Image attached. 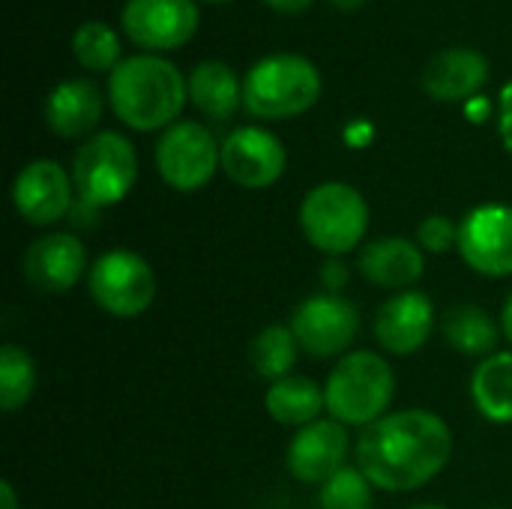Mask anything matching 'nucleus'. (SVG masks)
Listing matches in <instances>:
<instances>
[{
  "mask_svg": "<svg viewBox=\"0 0 512 509\" xmlns=\"http://www.w3.org/2000/svg\"><path fill=\"white\" fill-rule=\"evenodd\" d=\"M453 456L450 426L423 408L396 411L366 426L357 441V468L375 489L417 492L432 483Z\"/></svg>",
  "mask_w": 512,
  "mask_h": 509,
  "instance_id": "nucleus-1",
  "label": "nucleus"
},
{
  "mask_svg": "<svg viewBox=\"0 0 512 509\" xmlns=\"http://www.w3.org/2000/svg\"><path fill=\"white\" fill-rule=\"evenodd\" d=\"M189 96V81L180 69L162 57L138 54L123 60L108 81V99L114 114L138 129L153 132L177 120Z\"/></svg>",
  "mask_w": 512,
  "mask_h": 509,
  "instance_id": "nucleus-2",
  "label": "nucleus"
},
{
  "mask_svg": "<svg viewBox=\"0 0 512 509\" xmlns=\"http://www.w3.org/2000/svg\"><path fill=\"white\" fill-rule=\"evenodd\" d=\"M321 96V72L300 54H270L243 78V108L261 120L306 114Z\"/></svg>",
  "mask_w": 512,
  "mask_h": 509,
  "instance_id": "nucleus-3",
  "label": "nucleus"
},
{
  "mask_svg": "<svg viewBox=\"0 0 512 509\" xmlns=\"http://www.w3.org/2000/svg\"><path fill=\"white\" fill-rule=\"evenodd\" d=\"M396 393V375L390 363L375 351H354L342 357L324 387L327 411L342 426H372L390 408Z\"/></svg>",
  "mask_w": 512,
  "mask_h": 509,
  "instance_id": "nucleus-4",
  "label": "nucleus"
},
{
  "mask_svg": "<svg viewBox=\"0 0 512 509\" xmlns=\"http://www.w3.org/2000/svg\"><path fill=\"white\" fill-rule=\"evenodd\" d=\"M300 228L318 252L348 255L366 237L369 204L348 183H321L300 204Z\"/></svg>",
  "mask_w": 512,
  "mask_h": 509,
  "instance_id": "nucleus-5",
  "label": "nucleus"
},
{
  "mask_svg": "<svg viewBox=\"0 0 512 509\" xmlns=\"http://www.w3.org/2000/svg\"><path fill=\"white\" fill-rule=\"evenodd\" d=\"M138 177V153L120 132L87 138L72 159V183L87 207L120 204Z\"/></svg>",
  "mask_w": 512,
  "mask_h": 509,
  "instance_id": "nucleus-6",
  "label": "nucleus"
},
{
  "mask_svg": "<svg viewBox=\"0 0 512 509\" xmlns=\"http://www.w3.org/2000/svg\"><path fill=\"white\" fill-rule=\"evenodd\" d=\"M87 288L102 312L114 318H138L153 306L156 276L138 252L111 249L90 267Z\"/></svg>",
  "mask_w": 512,
  "mask_h": 509,
  "instance_id": "nucleus-7",
  "label": "nucleus"
},
{
  "mask_svg": "<svg viewBox=\"0 0 512 509\" xmlns=\"http://www.w3.org/2000/svg\"><path fill=\"white\" fill-rule=\"evenodd\" d=\"M216 165H222V147H216V138L201 123H174L156 144L159 177L177 192H195L207 186L216 174Z\"/></svg>",
  "mask_w": 512,
  "mask_h": 509,
  "instance_id": "nucleus-8",
  "label": "nucleus"
},
{
  "mask_svg": "<svg viewBox=\"0 0 512 509\" xmlns=\"http://www.w3.org/2000/svg\"><path fill=\"white\" fill-rule=\"evenodd\" d=\"M291 330L306 354L336 357L357 339L360 312L342 294H312L294 309Z\"/></svg>",
  "mask_w": 512,
  "mask_h": 509,
  "instance_id": "nucleus-9",
  "label": "nucleus"
},
{
  "mask_svg": "<svg viewBox=\"0 0 512 509\" xmlns=\"http://www.w3.org/2000/svg\"><path fill=\"white\" fill-rule=\"evenodd\" d=\"M462 261L489 279L512 276V207L480 204L459 222Z\"/></svg>",
  "mask_w": 512,
  "mask_h": 509,
  "instance_id": "nucleus-10",
  "label": "nucleus"
},
{
  "mask_svg": "<svg viewBox=\"0 0 512 509\" xmlns=\"http://www.w3.org/2000/svg\"><path fill=\"white\" fill-rule=\"evenodd\" d=\"M123 30L141 48L171 51L198 30V6L192 0H126Z\"/></svg>",
  "mask_w": 512,
  "mask_h": 509,
  "instance_id": "nucleus-11",
  "label": "nucleus"
},
{
  "mask_svg": "<svg viewBox=\"0 0 512 509\" xmlns=\"http://www.w3.org/2000/svg\"><path fill=\"white\" fill-rule=\"evenodd\" d=\"M288 165L282 141L258 126H240L222 141V168L243 189L273 186Z\"/></svg>",
  "mask_w": 512,
  "mask_h": 509,
  "instance_id": "nucleus-12",
  "label": "nucleus"
},
{
  "mask_svg": "<svg viewBox=\"0 0 512 509\" xmlns=\"http://www.w3.org/2000/svg\"><path fill=\"white\" fill-rule=\"evenodd\" d=\"M345 459H348V432L336 420H315L297 429L285 453L288 474L306 486H324L333 474L345 468Z\"/></svg>",
  "mask_w": 512,
  "mask_h": 509,
  "instance_id": "nucleus-13",
  "label": "nucleus"
},
{
  "mask_svg": "<svg viewBox=\"0 0 512 509\" xmlns=\"http://www.w3.org/2000/svg\"><path fill=\"white\" fill-rule=\"evenodd\" d=\"M72 180L54 159L24 165L12 183V204L30 225H54L72 210Z\"/></svg>",
  "mask_w": 512,
  "mask_h": 509,
  "instance_id": "nucleus-14",
  "label": "nucleus"
},
{
  "mask_svg": "<svg viewBox=\"0 0 512 509\" xmlns=\"http://www.w3.org/2000/svg\"><path fill=\"white\" fill-rule=\"evenodd\" d=\"M435 327V303L423 291H399L375 315V339L393 357H408L426 345Z\"/></svg>",
  "mask_w": 512,
  "mask_h": 509,
  "instance_id": "nucleus-15",
  "label": "nucleus"
},
{
  "mask_svg": "<svg viewBox=\"0 0 512 509\" xmlns=\"http://www.w3.org/2000/svg\"><path fill=\"white\" fill-rule=\"evenodd\" d=\"M21 267L39 294H66L87 270V249L75 234H45L30 243Z\"/></svg>",
  "mask_w": 512,
  "mask_h": 509,
  "instance_id": "nucleus-16",
  "label": "nucleus"
},
{
  "mask_svg": "<svg viewBox=\"0 0 512 509\" xmlns=\"http://www.w3.org/2000/svg\"><path fill=\"white\" fill-rule=\"evenodd\" d=\"M489 81V63L474 48H444L423 69V90L438 102L471 99Z\"/></svg>",
  "mask_w": 512,
  "mask_h": 509,
  "instance_id": "nucleus-17",
  "label": "nucleus"
},
{
  "mask_svg": "<svg viewBox=\"0 0 512 509\" xmlns=\"http://www.w3.org/2000/svg\"><path fill=\"white\" fill-rule=\"evenodd\" d=\"M357 267L378 288L408 291L414 282H420L426 270V258L423 249L405 237H378L360 249Z\"/></svg>",
  "mask_w": 512,
  "mask_h": 509,
  "instance_id": "nucleus-18",
  "label": "nucleus"
},
{
  "mask_svg": "<svg viewBox=\"0 0 512 509\" xmlns=\"http://www.w3.org/2000/svg\"><path fill=\"white\" fill-rule=\"evenodd\" d=\"M102 117V93L87 78L60 81L45 99V123L60 138L87 135Z\"/></svg>",
  "mask_w": 512,
  "mask_h": 509,
  "instance_id": "nucleus-19",
  "label": "nucleus"
},
{
  "mask_svg": "<svg viewBox=\"0 0 512 509\" xmlns=\"http://www.w3.org/2000/svg\"><path fill=\"white\" fill-rule=\"evenodd\" d=\"M189 96L204 117L222 123L231 120L237 105L243 102V84L228 63L204 60L189 75Z\"/></svg>",
  "mask_w": 512,
  "mask_h": 509,
  "instance_id": "nucleus-20",
  "label": "nucleus"
},
{
  "mask_svg": "<svg viewBox=\"0 0 512 509\" xmlns=\"http://www.w3.org/2000/svg\"><path fill=\"white\" fill-rule=\"evenodd\" d=\"M264 408L276 423L303 429L318 420V414L327 408V399H324V390L312 378L288 375L267 390Z\"/></svg>",
  "mask_w": 512,
  "mask_h": 509,
  "instance_id": "nucleus-21",
  "label": "nucleus"
},
{
  "mask_svg": "<svg viewBox=\"0 0 512 509\" xmlns=\"http://www.w3.org/2000/svg\"><path fill=\"white\" fill-rule=\"evenodd\" d=\"M471 399L486 420L501 426L512 423V351L492 354L474 369Z\"/></svg>",
  "mask_w": 512,
  "mask_h": 509,
  "instance_id": "nucleus-22",
  "label": "nucleus"
},
{
  "mask_svg": "<svg viewBox=\"0 0 512 509\" xmlns=\"http://www.w3.org/2000/svg\"><path fill=\"white\" fill-rule=\"evenodd\" d=\"M444 342L465 354V357H492V351L498 348V339H501V327L492 321V315L474 303H462V306H453L447 315H444Z\"/></svg>",
  "mask_w": 512,
  "mask_h": 509,
  "instance_id": "nucleus-23",
  "label": "nucleus"
},
{
  "mask_svg": "<svg viewBox=\"0 0 512 509\" xmlns=\"http://www.w3.org/2000/svg\"><path fill=\"white\" fill-rule=\"evenodd\" d=\"M297 351H300V342H297L294 330L285 324H270L252 339L249 360H252L255 375L276 384L291 375V369L297 363Z\"/></svg>",
  "mask_w": 512,
  "mask_h": 509,
  "instance_id": "nucleus-24",
  "label": "nucleus"
},
{
  "mask_svg": "<svg viewBox=\"0 0 512 509\" xmlns=\"http://www.w3.org/2000/svg\"><path fill=\"white\" fill-rule=\"evenodd\" d=\"M36 390V363L33 357L21 348L6 342L0 348V408L6 414L18 411L21 405L30 402Z\"/></svg>",
  "mask_w": 512,
  "mask_h": 509,
  "instance_id": "nucleus-25",
  "label": "nucleus"
},
{
  "mask_svg": "<svg viewBox=\"0 0 512 509\" xmlns=\"http://www.w3.org/2000/svg\"><path fill=\"white\" fill-rule=\"evenodd\" d=\"M72 51H75L78 63L93 69V72H108V69L114 72L123 63L120 60V39L105 21L81 24L72 36Z\"/></svg>",
  "mask_w": 512,
  "mask_h": 509,
  "instance_id": "nucleus-26",
  "label": "nucleus"
},
{
  "mask_svg": "<svg viewBox=\"0 0 512 509\" xmlns=\"http://www.w3.org/2000/svg\"><path fill=\"white\" fill-rule=\"evenodd\" d=\"M372 483L366 480V474L360 468H342L339 474H333L318 495V507L321 509H372Z\"/></svg>",
  "mask_w": 512,
  "mask_h": 509,
  "instance_id": "nucleus-27",
  "label": "nucleus"
},
{
  "mask_svg": "<svg viewBox=\"0 0 512 509\" xmlns=\"http://www.w3.org/2000/svg\"><path fill=\"white\" fill-rule=\"evenodd\" d=\"M417 243L423 252H432V255H444V252H453L459 249V225L450 219V216H429L420 222L417 228Z\"/></svg>",
  "mask_w": 512,
  "mask_h": 509,
  "instance_id": "nucleus-28",
  "label": "nucleus"
},
{
  "mask_svg": "<svg viewBox=\"0 0 512 509\" xmlns=\"http://www.w3.org/2000/svg\"><path fill=\"white\" fill-rule=\"evenodd\" d=\"M498 132L504 147L512 153V81L501 90V108H498Z\"/></svg>",
  "mask_w": 512,
  "mask_h": 509,
  "instance_id": "nucleus-29",
  "label": "nucleus"
},
{
  "mask_svg": "<svg viewBox=\"0 0 512 509\" xmlns=\"http://www.w3.org/2000/svg\"><path fill=\"white\" fill-rule=\"evenodd\" d=\"M321 282H324L327 294H339L348 285V267L339 258H330L321 270Z\"/></svg>",
  "mask_w": 512,
  "mask_h": 509,
  "instance_id": "nucleus-30",
  "label": "nucleus"
},
{
  "mask_svg": "<svg viewBox=\"0 0 512 509\" xmlns=\"http://www.w3.org/2000/svg\"><path fill=\"white\" fill-rule=\"evenodd\" d=\"M270 9L282 12V15H300L312 6V0H264Z\"/></svg>",
  "mask_w": 512,
  "mask_h": 509,
  "instance_id": "nucleus-31",
  "label": "nucleus"
},
{
  "mask_svg": "<svg viewBox=\"0 0 512 509\" xmlns=\"http://www.w3.org/2000/svg\"><path fill=\"white\" fill-rule=\"evenodd\" d=\"M501 330H504V336L512 342V291L510 297L504 300V309H501Z\"/></svg>",
  "mask_w": 512,
  "mask_h": 509,
  "instance_id": "nucleus-32",
  "label": "nucleus"
},
{
  "mask_svg": "<svg viewBox=\"0 0 512 509\" xmlns=\"http://www.w3.org/2000/svg\"><path fill=\"white\" fill-rule=\"evenodd\" d=\"M0 495H3V509H18V498H15V489L9 480L0 483Z\"/></svg>",
  "mask_w": 512,
  "mask_h": 509,
  "instance_id": "nucleus-33",
  "label": "nucleus"
},
{
  "mask_svg": "<svg viewBox=\"0 0 512 509\" xmlns=\"http://www.w3.org/2000/svg\"><path fill=\"white\" fill-rule=\"evenodd\" d=\"M333 6H339V9H345V12H351V9H357V6H363L366 0H330Z\"/></svg>",
  "mask_w": 512,
  "mask_h": 509,
  "instance_id": "nucleus-34",
  "label": "nucleus"
},
{
  "mask_svg": "<svg viewBox=\"0 0 512 509\" xmlns=\"http://www.w3.org/2000/svg\"><path fill=\"white\" fill-rule=\"evenodd\" d=\"M414 509H450V507H441V504H420V507Z\"/></svg>",
  "mask_w": 512,
  "mask_h": 509,
  "instance_id": "nucleus-35",
  "label": "nucleus"
},
{
  "mask_svg": "<svg viewBox=\"0 0 512 509\" xmlns=\"http://www.w3.org/2000/svg\"><path fill=\"white\" fill-rule=\"evenodd\" d=\"M210 3H225V0H210Z\"/></svg>",
  "mask_w": 512,
  "mask_h": 509,
  "instance_id": "nucleus-36",
  "label": "nucleus"
}]
</instances>
